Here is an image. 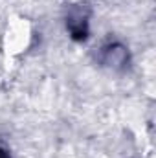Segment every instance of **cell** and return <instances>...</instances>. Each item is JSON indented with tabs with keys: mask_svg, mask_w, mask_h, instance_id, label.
Listing matches in <instances>:
<instances>
[{
	"mask_svg": "<svg viewBox=\"0 0 156 158\" xmlns=\"http://www.w3.org/2000/svg\"><path fill=\"white\" fill-rule=\"evenodd\" d=\"M68 30L72 31L74 39H84L86 37V33H88V20H86V17L81 11L72 13L68 17Z\"/></svg>",
	"mask_w": 156,
	"mask_h": 158,
	"instance_id": "6da1fadb",
	"label": "cell"
},
{
	"mask_svg": "<svg viewBox=\"0 0 156 158\" xmlns=\"http://www.w3.org/2000/svg\"><path fill=\"white\" fill-rule=\"evenodd\" d=\"M125 59H127V50L119 44H110L105 48V57H103V63L109 64V66H117V64H125Z\"/></svg>",
	"mask_w": 156,
	"mask_h": 158,
	"instance_id": "7a4b0ae2",
	"label": "cell"
},
{
	"mask_svg": "<svg viewBox=\"0 0 156 158\" xmlns=\"http://www.w3.org/2000/svg\"><path fill=\"white\" fill-rule=\"evenodd\" d=\"M0 158H9V153H7L4 147H0Z\"/></svg>",
	"mask_w": 156,
	"mask_h": 158,
	"instance_id": "3957f363",
	"label": "cell"
}]
</instances>
